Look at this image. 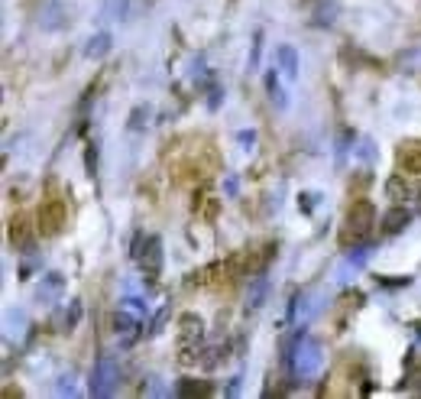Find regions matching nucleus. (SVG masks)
I'll return each mask as SVG.
<instances>
[{
    "mask_svg": "<svg viewBox=\"0 0 421 399\" xmlns=\"http://www.w3.org/2000/svg\"><path fill=\"white\" fill-rule=\"evenodd\" d=\"M120 380V367L113 361V354H101L91 370V396H111Z\"/></svg>",
    "mask_w": 421,
    "mask_h": 399,
    "instance_id": "obj_1",
    "label": "nucleus"
},
{
    "mask_svg": "<svg viewBox=\"0 0 421 399\" xmlns=\"http://www.w3.org/2000/svg\"><path fill=\"white\" fill-rule=\"evenodd\" d=\"M373 224H376L373 201H366V198L354 201V205H350V211H347V237H354V240L370 237Z\"/></svg>",
    "mask_w": 421,
    "mask_h": 399,
    "instance_id": "obj_2",
    "label": "nucleus"
},
{
    "mask_svg": "<svg viewBox=\"0 0 421 399\" xmlns=\"http://www.w3.org/2000/svg\"><path fill=\"white\" fill-rule=\"evenodd\" d=\"M292 361H295V373L299 377H315L321 370V363H324V354H321V344L311 341V338H301L295 344V354H289Z\"/></svg>",
    "mask_w": 421,
    "mask_h": 399,
    "instance_id": "obj_3",
    "label": "nucleus"
},
{
    "mask_svg": "<svg viewBox=\"0 0 421 399\" xmlns=\"http://www.w3.org/2000/svg\"><path fill=\"white\" fill-rule=\"evenodd\" d=\"M62 228H65V201L62 198L46 201L39 208V230H42V237H56Z\"/></svg>",
    "mask_w": 421,
    "mask_h": 399,
    "instance_id": "obj_4",
    "label": "nucleus"
},
{
    "mask_svg": "<svg viewBox=\"0 0 421 399\" xmlns=\"http://www.w3.org/2000/svg\"><path fill=\"white\" fill-rule=\"evenodd\" d=\"M140 269L146 279H159L162 273V240L152 234V237H146V244H143V253H140Z\"/></svg>",
    "mask_w": 421,
    "mask_h": 399,
    "instance_id": "obj_5",
    "label": "nucleus"
},
{
    "mask_svg": "<svg viewBox=\"0 0 421 399\" xmlns=\"http://www.w3.org/2000/svg\"><path fill=\"white\" fill-rule=\"evenodd\" d=\"M201 334H205V322H201L195 312H185L178 318V344H182V347H198Z\"/></svg>",
    "mask_w": 421,
    "mask_h": 399,
    "instance_id": "obj_6",
    "label": "nucleus"
},
{
    "mask_svg": "<svg viewBox=\"0 0 421 399\" xmlns=\"http://www.w3.org/2000/svg\"><path fill=\"white\" fill-rule=\"evenodd\" d=\"M408 224H412V214H408L402 205H395V208H389L383 214V234H389V237H392V234H402Z\"/></svg>",
    "mask_w": 421,
    "mask_h": 399,
    "instance_id": "obj_7",
    "label": "nucleus"
},
{
    "mask_svg": "<svg viewBox=\"0 0 421 399\" xmlns=\"http://www.w3.org/2000/svg\"><path fill=\"white\" fill-rule=\"evenodd\" d=\"M39 26L46 29V33H56V29L68 26L65 7H62V3H49V7L42 10V17H39Z\"/></svg>",
    "mask_w": 421,
    "mask_h": 399,
    "instance_id": "obj_8",
    "label": "nucleus"
},
{
    "mask_svg": "<svg viewBox=\"0 0 421 399\" xmlns=\"http://www.w3.org/2000/svg\"><path fill=\"white\" fill-rule=\"evenodd\" d=\"M276 58H279L282 75L289 78V81H295V78H299V52H295L292 46H279L276 49Z\"/></svg>",
    "mask_w": 421,
    "mask_h": 399,
    "instance_id": "obj_9",
    "label": "nucleus"
},
{
    "mask_svg": "<svg viewBox=\"0 0 421 399\" xmlns=\"http://www.w3.org/2000/svg\"><path fill=\"white\" fill-rule=\"evenodd\" d=\"M266 292H269V279L256 276L250 283V292H246V312H260L262 302H266Z\"/></svg>",
    "mask_w": 421,
    "mask_h": 399,
    "instance_id": "obj_10",
    "label": "nucleus"
},
{
    "mask_svg": "<svg viewBox=\"0 0 421 399\" xmlns=\"http://www.w3.org/2000/svg\"><path fill=\"white\" fill-rule=\"evenodd\" d=\"M113 49V39L111 33H97V36L88 39V46H84V58H91V62H97V58H104L107 52Z\"/></svg>",
    "mask_w": 421,
    "mask_h": 399,
    "instance_id": "obj_11",
    "label": "nucleus"
},
{
    "mask_svg": "<svg viewBox=\"0 0 421 399\" xmlns=\"http://www.w3.org/2000/svg\"><path fill=\"white\" fill-rule=\"evenodd\" d=\"M399 172L421 175V146H402L399 150Z\"/></svg>",
    "mask_w": 421,
    "mask_h": 399,
    "instance_id": "obj_12",
    "label": "nucleus"
},
{
    "mask_svg": "<svg viewBox=\"0 0 421 399\" xmlns=\"http://www.w3.org/2000/svg\"><path fill=\"white\" fill-rule=\"evenodd\" d=\"M386 195H389L395 205H402V201L412 198V185L405 182V172H399V175H392V179L386 182Z\"/></svg>",
    "mask_w": 421,
    "mask_h": 399,
    "instance_id": "obj_13",
    "label": "nucleus"
},
{
    "mask_svg": "<svg viewBox=\"0 0 421 399\" xmlns=\"http://www.w3.org/2000/svg\"><path fill=\"white\" fill-rule=\"evenodd\" d=\"M62 289H65V279L58 273H49V276H42V285H39V299L42 302H52V299H58L62 295Z\"/></svg>",
    "mask_w": 421,
    "mask_h": 399,
    "instance_id": "obj_14",
    "label": "nucleus"
},
{
    "mask_svg": "<svg viewBox=\"0 0 421 399\" xmlns=\"http://www.w3.org/2000/svg\"><path fill=\"white\" fill-rule=\"evenodd\" d=\"M136 328H140V322H136V318H133V315L127 312V308H120V312L113 315V331L123 334L127 341H130L133 334H136Z\"/></svg>",
    "mask_w": 421,
    "mask_h": 399,
    "instance_id": "obj_15",
    "label": "nucleus"
},
{
    "mask_svg": "<svg viewBox=\"0 0 421 399\" xmlns=\"http://www.w3.org/2000/svg\"><path fill=\"white\" fill-rule=\"evenodd\" d=\"M175 393L178 396H211V383L207 380H178V386H175Z\"/></svg>",
    "mask_w": 421,
    "mask_h": 399,
    "instance_id": "obj_16",
    "label": "nucleus"
},
{
    "mask_svg": "<svg viewBox=\"0 0 421 399\" xmlns=\"http://www.w3.org/2000/svg\"><path fill=\"white\" fill-rule=\"evenodd\" d=\"M266 91H269V101L279 107V111L289 104V97H285V91H282V85H279V75H276V68H272V72H266Z\"/></svg>",
    "mask_w": 421,
    "mask_h": 399,
    "instance_id": "obj_17",
    "label": "nucleus"
},
{
    "mask_svg": "<svg viewBox=\"0 0 421 399\" xmlns=\"http://www.w3.org/2000/svg\"><path fill=\"white\" fill-rule=\"evenodd\" d=\"M10 240H13L17 247L29 250V221L26 218H13V221H10Z\"/></svg>",
    "mask_w": 421,
    "mask_h": 399,
    "instance_id": "obj_18",
    "label": "nucleus"
},
{
    "mask_svg": "<svg viewBox=\"0 0 421 399\" xmlns=\"http://www.w3.org/2000/svg\"><path fill=\"white\" fill-rule=\"evenodd\" d=\"M81 299H72L65 308V315H62V331H72V328H78V322H81Z\"/></svg>",
    "mask_w": 421,
    "mask_h": 399,
    "instance_id": "obj_19",
    "label": "nucleus"
},
{
    "mask_svg": "<svg viewBox=\"0 0 421 399\" xmlns=\"http://www.w3.org/2000/svg\"><path fill=\"white\" fill-rule=\"evenodd\" d=\"M168 315H172V305H162L159 312L152 315V322H150V338L152 334H159L162 328H166V322H168Z\"/></svg>",
    "mask_w": 421,
    "mask_h": 399,
    "instance_id": "obj_20",
    "label": "nucleus"
},
{
    "mask_svg": "<svg viewBox=\"0 0 421 399\" xmlns=\"http://www.w3.org/2000/svg\"><path fill=\"white\" fill-rule=\"evenodd\" d=\"M370 253H373V247H370V244H363V247H356L354 253H347L344 263H347V266H354V269H356V266H363L366 260H370Z\"/></svg>",
    "mask_w": 421,
    "mask_h": 399,
    "instance_id": "obj_21",
    "label": "nucleus"
},
{
    "mask_svg": "<svg viewBox=\"0 0 421 399\" xmlns=\"http://www.w3.org/2000/svg\"><path fill=\"white\" fill-rule=\"evenodd\" d=\"M111 19H127V0H107V10H104Z\"/></svg>",
    "mask_w": 421,
    "mask_h": 399,
    "instance_id": "obj_22",
    "label": "nucleus"
},
{
    "mask_svg": "<svg viewBox=\"0 0 421 399\" xmlns=\"http://www.w3.org/2000/svg\"><path fill=\"white\" fill-rule=\"evenodd\" d=\"M221 354H224V347H207L205 357H201V367L205 370H214L217 363H221Z\"/></svg>",
    "mask_w": 421,
    "mask_h": 399,
    "instance_id": "obj_23",
    "label": "nucleus"
},
{
    "mask_svg": "<svg viewBox=\"0 0 421 399\" xmlns=\"http://www.w3.org/2000/svg\"><path fill=\"white\" fill-rule=\"evenodd\" d=\"M146 120H150V107H136V111L130 114V130H143Z\"/></svg>",
    "mask_w": 421,
    "mask_h": 399,
    "instance_id": "obj_24",
    "label": "nucleus"
},
{
    "mask_svg": "<svg viewBox=\"0 0 421 399\" xmlns=\"http://www.w3.org/2000/svg\"><path fill=\"white\" fill-rule=\"evenodd\" d=\"M260 52H262V29H256V36H253V52H250V72L260 68Z\"/></svg>",
    "mask_w": 421,
    "mask_h": 399,
    "instance_id": "obj_25",
    "label": "nucleus"
},
{
    "mask_svg": "<svg viewBox=\"0 0 421 399\" xmlns=\"http://www.w3.org/2000/svg\"><path fill=\"white\" fill-rule=\"evenodd\" d=\"M84 169H88V175H94V169H97V150L94 146L84 150Z\"/></svg>",
    "mask_w": 421,
    "mask_h": 399,
    "instance_id": "obj_26",
    "label": "nucleus"
},
{
    "mask_svg": "<svg viewBox=\"0 0 421 399\" xmlns=\"http://www.w3.org/2000/svg\"><path fill=\"white\" fill-rule=\"evenodd\" d=\"M217 208H221V201L211 198V201H207V208H205V218H207V221H214V218H217Z\"/></svg>",
    "mask_w": 421,
    "mask_h": 399,
    "instance_id": "obj_27",
    "label": "nucleus"
},
{
    "mask_svg": "<svg viewBox=\"0 0 421 399\" xmlns=\"http://www.w3.org/2000/svg\"><path fill=\"white\" fill-rule=\"evenodd\" d=\"M301 198H305V201H299V208H301V211H311L315 205H318V195H301Z\"/></svg>",
    "mask_w": 421,
    "mask_h": 399,
    "instance_id": "obj_28",
    "label": "nucleus"
},
{
    "mask_svg": "<svg viewBox=\"0 0 421 399\" xmlns=\"http://www.w3.org/2000/svg\"><path fill=\"white\" fill-rule=\"evenodd\" d=\"M240 143H244V146H253V143H256V133H253V130H240Z\"/></svg>",
    "mask_w": 421,
    "mask_h": 399,
    "instance_id": "obj_29",
    "label": "nucleus"
},
{
    "mask_svg": "<svg viewBox=\"0 0 421 399\" xmlns=\"http://www.w3.org/2000/svg\"><path fill=\"white\" fill-rule=\"evenodd\" d=\"M360 156H363V159H373V143H370V140H363V150H360Z\"/></svg>",
    "mask_w": 421,
    "mask_h": 399,
    "instance_id": "obj_30",
    "label": "nucleus"
},
{
    "mask_svg": "<svg viewBox=\"0 0 421 399\" xmlns=\"http://www.w3.org/2000/svg\"><path fill=\"white\" fill-rule=\"evenodd\" d=\"M211 107H217L221 104V88H211V101H207Z\"/></svg>",
    "mask_w": 421,
    "mask_h": 399,
    "instance_id": "obj_31",
    "label": "nucleus"
},
{
    "mask_svg": "<svg viewBox=\"0 0 421 399\" xmlns=\"http://www.w3.org/2000/svg\"><path fill=\"white\" fill-rule=\"evenodd\" d=\"M415 331H418V338H421V322H415Z\"/></svg>",
    "mask_w": 421,
    "mask_h": 399,
    "instance_id": "obj_32",
    "label": "nucleus"
}]
</instances>
